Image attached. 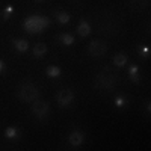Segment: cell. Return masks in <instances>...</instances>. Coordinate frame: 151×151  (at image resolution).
Masks as SVG:
<instances>
[{
  "label": "cell",
  "mask_w": 151,
  "mask_h": 151,
  "mask_svg": "<svg viewBox=\"0 0 151 151\" xmlns=\"http://www.w3.org/2000/svg\"><path fill=\"white\" fill-rule=\"evenodd\" d=\"M116 80H118V77H116V73L113 71V70H110L109 67H106V68H103L101 71H100V73L97 74V79H95V86L98 88V89L110 91V89H113V88H115Z\"/></svg>",
  "instance_id": "obj_1"
},
{
  "label": "cell",
  "mask_w": 151,
  "mask_h": 151,
  "mask_svg": "<svg viewBox=\"0 0 151 151\" xmlns=\"http://www.w3.org/2000/svg\"><path fill=\"white\" fill-rule=\"evenodd\" d=\"M50 24V20L47 17H41V15H33V17H29L24 21V29H26L29 33H40L42 32L45 27H48Z\"/></svg>",
  "instance_id": "obj_2"
},
{
  "label": "cell",
  "mask_w": 151,
  "mask_h": 151,
  "mask_svg": "<svg viewBox=\"0 0 151 151\" xmlns=\"http://www.w3.org/2000/svg\"><path fill=\"white\" fill-rule=\"evenodd\" d=\"M40 97V89L33 83H23L18 88V98L24 103H32Z\"/></svg>",
  "instance_id": "obj_3"
},
{
  "label": "cell",
  "mask_w": 151,
  "mask_h": 151,
  "mask_svg": "<svg viewBox=\"0 0 151 151\" xmlns=\"http://www.w3.org/2000/svg\"><path fill=\"white\" fill-rule=\"evenodd\" d=\"M106 52H107V44L101 40H95L88 45V53L92 58H101L106 55Z\"/></svg>",
  "instance_id": "obj_4"
},
{
  "label": "cell",
  "mask_w": 151,
  "mask_h": 151,
  "mask_svg": "<svg viewBox=\"0 0 151 151\" xmlns=\"http://www.w3.org/2000/svg\"><path fill=\"white\" fill-rule=\"evenodd\" d=\"M33 104H32V112H33V115L36 116V118H40V119H42V118H45L47 116V113H48V110H50V104L47 103V101H42V100H35V101H32Z\"/></svg>",
  "instance_id": "obj_5"
},
{
  "label": "cell",
  "mask_w": 151,
  "mask_h": 151,
  "mask_svg": "<svg viewBox=\"0 0 151 151\" xmlns=\"http://www.w3.org/2000/svg\"><path fill=\"white\" fill-rule=\"evenodd\" d=\"M56 100H58V103H59L60 107H68L73 103V100H74V94L70 89H62V91L58 92Z\"/></svg>",
  "instance_id": "obj_6"
},
{
  "label": "cell",
  "mask_w": 151,
  "mask_h": 151,
  "mask_svg": "<svg viewBox=\"0 0 151 151\" xmlns=\"http://www.w3.org/2000/svg\"><path fill=\"white\" fill-rule=\"evenodd\" d=\"M68 142H70L73 147L82 145V144L85 142V136H83V133H80V132H73V133L68 136Z\"/></svg>",
  "instance_id": "obj_7"
},
{
  "label": "cell",
  "mask_w": 151,
  "mask_h": 151,
  "mask_svg": "<svg viewBox=\"0 0 151 151\" xmlns=\"http://www.w3.org/2000/svg\"><path fill=\"white\" fill-rule=\"evenodd\" d=\"M12 45H14V48L20 53H24L29 48V42L26 40H14L12 41Z\"/></svg>",
  "instance_id": "obj_8"
},
{
  "label": "cell",
  "mask_w": 151,
  "mask_h": 151,
  "mask_svg": "<svg viewBox=\"0 0 151 151\" xmlns=\"http://www.w3.org/2000/svg\"><path fill=\"white\" fill-rule=\"evenodd\" d=\"M47 53V45L44 42H38L36 45H33V56L35 58H41Z\"/></svg>",
  "instance_id": "obj_9"
},
{
  "label": "cell",
  "mask_w": 151,
  "mask_h": 151,
  "mask_svg": "<svg viewBox=\"0 0 151 151\" xmlns=\"http://www.w3.org/2000/svg\"><path fill=\"white\" fill-rule=\"evenodd\" d=\"M113 64H115L116 67H119V68L125 67V64H127V55H125V53L115 55V56H113Z\"/></svg>",
  "instance_id": "obj_10"
},
{
  "label": "cell",
  "mask_w": 151,
  "mask_h": 151,
  "mask_svg": "<svg viewBox=\"0 0 151 151\" xmlns=\"http://www.w3.org/2000/svg\"><path fill=\"white\" fill-rule=\"evenodd\" d=\"M77 32H79L80 36H88V35L91 33V26H89V23H88V21H82V23L79 24V27H77Z\"/></svg>",
  "instance_id": "obj_11"
},
{
  "label": "cell",
  "mask_w": 151,
  "mask_h": 151,
  "mask_svg": "<svg viewBox=\"0 0 151 151\" xmlns=\"http://www.w3.org/2000/svg\"><path fill=\"white\" fill-rule=\"evenodd\" d=\"M129 76L133 83H139L141 82V77H139V71H137V67L136 65H132L130 70H129Z\"/></svg>",
  "instance_id": "obj_12"
},
{
  "label": "cell",
  "mask_w": 151,
  "mask_h": 151,
  "mask_svg": "<svg viewBox=\"0 0 151 151\" xmlns=\"http://www.w3.org/2000/svg\"><path fill=\"white\" fill-rule=\"evenodd\" d=\"M56 20L60 24H67V23H70V14L65 11H58L56 12Z\"/></svg>",
  "instance_id": "obj_13"
},
{
  "label": "cell",
  "mask_w": 151,
  "mask_h": 151,
  "mask_svg": "<svg viewBox=\"0 0 151 151\" xmlns=\"http://www.w3.org/2000/svg\"><path fill=\"white\" fill-rule=\"evenodd\" d=\"M5 136L8 137V139H17V137L20 136V132L17 127H8L5 130Z\"/></svg>",
  "instance_id": "obj_14"
},
{
  "label": "cell",
  "mask_w": 151,
  "mask_h": 151,
  "mask_svg": "<svg viewBox=\"0 0 151 151\" xmlns=\"http://www.w3.org/2000/svg\"><path fill=\"white\" fill-rule=\"evenodd\" d=\"M59 41L64 44V45H71L74 42V36L70 33H60L59 35Z\"/></svg>",
  "instance_id": "obj_15"
},
{
  "label": "cell",
  "mask_w": 151,
  "mask_h": 151,
  "mask_svg": "<svg viewBox=\"0 0 151 151\" xmlns=\"http://www.w3.org/2000/svg\"><path fill=\"white\" fill-rule=\"evenodd\" d=\"M130 5L136 9V11H141L147 6V0H130Z\"/></svg>",
  "instance_id": "obj_16"
},
{
  "label": "cell",
  "mask_w": 151,
  "mask_h": 151,
  "mask_svg": "<svg viewBox=\"0 0 151 151\" xmlns=\"http://www.w3.org/2000/svg\"><path fill=\"white\" fill-rule=\"evenodd\" d=\"M45 74L48 76V77H59V76H60V70L58 67H48L45 70Z\"/></svg>",
  "instance_id": "obj_17"
},
{
  "label": "cell",
  "mask_w": 151,
  "mask_h": 151,
  "mask_svg": "<svg viewBox=\"0 0 151 151\" xmlns=\"http://www.w3.org/2000/svg\"><path fill=\"white\" fill-rule=\"evenodd\" d=\"M115 104H116L118 107H124L125 104H127V101H125L124 97H116V98H115Z\"/></svg>",
  "instance_id": "obj_18"
},
{
  "label": "cell",
  "mask_w": 151,
  "mask_h": 151,
  "mask_svg": "<svg viewBox=\"0 0 151 151\" xmlns=\"http://www.w3.org/2000/svg\"><path fill=\"white\" fill-rule=\"evenodd\" d=\"M139 55L144 58H148V47L147 45H141L139 47Z\"/></svg>",
  "instance_id": "obj_19"
},
{
  "label": "cell",
  "mask_w": 151,
  "mask_h": 151,
  "mask_svg": "<svg viewBox=\"0 0 151 151\" xmlns=\"http://www.w3.org/2000/svg\"><path fill=\"white\" fill-rule=\"evenodd\" d=\"M12 11H14V8H12V6H6L5 8V18H8L12 14Z\"/></svg>",
  "instance_id": "obj_20"
},
{
  "label": "cell",
  "mask_w": 151,
  "mask_h": 151,
  "mask_svg": "<svg viewBox=\"0 0 151 151\" xmlns=\"http://www.w3.org/2000/svg\"><path fill=\"white\" fill-rule=\"evenodd\" d=\"M3 70H5V64H3V62H2V60H0V73H2Z\"/></svg>",
  "instance_id": "obj_21"
},
{
  "label": "cell",
  "mask_w": 151,
  "mask_h": 151,
  "mask_svg": "<svg viewBox=\"0 0 151 151\" xmlns=\"http://www.w3.org/2000/svg\"><path fill=\"white\" fill-rule=\"evenodd\" d=\"M35 2H42V0H35Z\"/></svg>",
  "instance_id": "obj_22"
}]
</instances>
